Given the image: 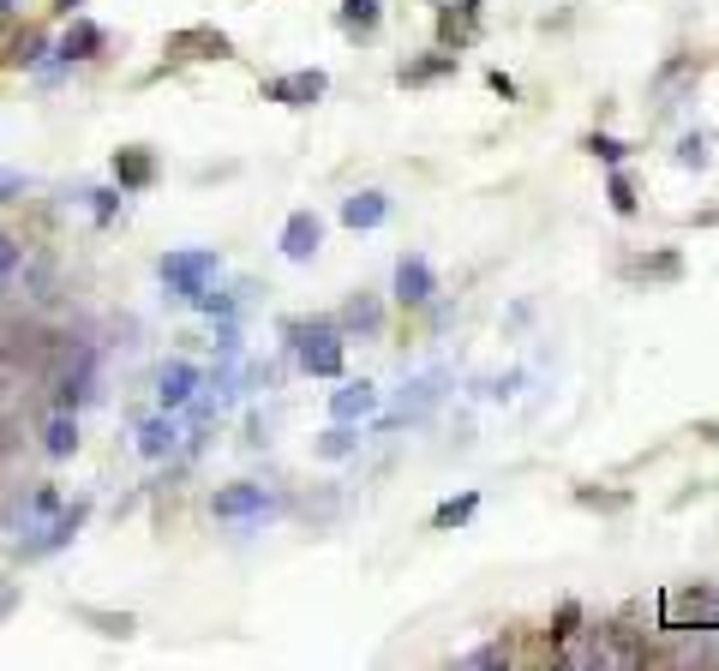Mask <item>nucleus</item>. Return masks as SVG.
I'll use <instances>...</instances> for the list:
<instances>
[{"instance_id": "f257e3e1", "label": "nucleus", "mask_w": 719, "mask_h": 671, "mask_svg": "<svg viewBox=\"0 0 719 671\" xmlns=\"http://www.w3.org/2000/svg\"><path fill=\"white\" fill-rule=\"evenodd\" d=\"M288 336H294L300 372H312V378H342V330H336V324H288Z\"/></svg>"}, {"instance_id": "f03ea898", "label": "nucleus", "mask_w": 719, "mask_h": 671, "mask_svg": "<svg viewBox=\"0 0 719 671\" xmlns=\"http://www.w3.org/2000/svg\"><path fill=\"white\" fill-rule=\"evenodd\" d=\"M156 270H162V282H168V294H174V300H192L198 288H210V282H216L222 258H216L210 246H186V252H168Z\"/></svg>"}, {"instance_id": "7ed1b4c3", "label": "nucleus", "mask_w": 719, "mask_h": 671, "mask_svg": "<svg viewBox=\"0 0 719 671\" xmlns=\"http://www.w3.org/2000/svg\"><path fill=\"white\" fill-rule=\"evenodd\" d=\"M210 510H216V522H240V528H258L264 516H276V498H270L264 486H252V480H234V486H222V492L210 498Z\"/></svg>"}, {"instance_id": "20e7f679", "label": "nucleus", "mask_w": 719, "mask_h": 671, "mask_svg": "<svg viewBox=\"0 0 719 671\" xmlns=\"http://www.w3.org/2000/svg\"><path fill=\"white\" fill-rule=\"evenodd\" d=\"M324 90H330V72H318V66H300V72H282V78L264 84V96L282 102V108H312Z\"/></svg>"}, {"instance_id": "39448f33", "label": "nucleus", "mask_w": 719, "mask_h": 671, "mask_svg": "<svg viewBox=\"0 0 719 671\" xmlns=\"http://www.w3.org/2000/svg\"><path fill=\"white\" fill-rule=\"evenodd\" d=\"M168 54H180V60H228L234 42L222 30H210V24H186V30L168 36Z\"/></svg>"}, {"instance_id": "423d86ee", "label": "nucleus", "mask_w": 719, "mask_h": 671, "mask_svg": "<svg viewBox=\"0 0 719 671\" xmlns=\"http://www.w3.org/2000/svg\"><path fill=\"white\" fill-rule=\"evenodd\" d=\"M156 150H144V144H126V150H114V186L120 192H150L156 186Z\"/></svg>"}, {"instance_id": "0eeeda50", "label": "nucleus", "mask_w": 719, "mask_h": 671, "mask_svg": "<svg viewBox=\"0 0 719 671\" xmlns=\"http://www.w3.org/2000/svg\"><path fill=\"white\" fill-rule=\"evenodd\" d=\"M432 294H438L432 264H426L420 252H402V258H396V300H402V306H426Z\"/></svg>"}, {"instance_id": "6e6552de", "label": "nucleus", "mask_w": 719, "mask_h": 671, "mask_svg": "<svg viewBox=\"0 0 719 671\" xmlns=\"http://www.w3.org/2000/svg\"><path fill=\"white\" fill-rule=\"evenodd\" d=\"M84 516H90V504L78 498V504H72V510H60V516H54V522H48V528H42L36 540H24L18 552H24V558H48V552H60V546H72V534L84 528Z\"/></svg>"}, {"instance_id": "1a4fd4ad", "label": "nucleus", "mask_w": 719, "mask_h": 671, "mask_svg": "<svg viewBox=\"0 0 719 671\" xmlns=\"http://www.w3.org/2000/svg\"><path fill=\"white\" fill-rule=\"evenodd\" d=\"M666 624L672 630H684V624H702V618H719V594L714 588H678V594H666Z\"/></svg>"}, {"instance_id": "9d476101", "label": "nucleus", "mask_w": 719, "mask_h": 671, "mask_svg": "<svg viewBox=\"0 0 719 671\" xmlns=\"http://www.w3.org/2000/svg\"><path fill=\"white\" fill-rule=\"evenodd\" d=\"M456 66H462V54H456V48L414 54V60H402V66H396V84H402V90H420V84H438V78H450Z\"/></svg>"}, {"instance_id": "9b49d317", "label": "nucleus", "mask_w": 719, "mask_h": 671, "mask_svg": "<svg viewBox=\"0 0 719 671\" xmlns=\"http://www.w3.org/2000/svg\"><path fill=\"white\" fill-rule=\"evenodd\" d=\"M318 246H324V222H318V210H294V216L282 222V258L306 264Z\"/></svg>"}, {"instance_id": "f8f14e48", "label": "nucleus", "mask_w": 719, "mask_h": 671, "mask_svg": "<svg viewBox=\"0 0 719 671\" xmlns=\"http://www.w3.org/2000/svg\"><path fill=\"white\" fill-rule=\"evenodd\" d=\"M192 396H198V366H192V360H168V366L156 372V402L174 414V408H186Z\"/></svg>"}, {"instance_id": "ddd939ff", "label": "nucleus", "mask_w": 719, "mask_h": 671, "mask_svg": "<svg viewBox=\"0 0 719 671\" xmlns=\"http://www.w3.org/2000/svg\"><path fill=\"white\" fill-rule=\"evenodd\" d=\"M696 78H702V60H696V54H678V60H666V66L654 72V96H660V108H678V96H684Z\"/></svg>"}, {"instance_id": "4468645a", "label": "nucleus", "mask_w": 719, "mask_h": 671, "mask_svg": "<svg viewBox=\"0 0 719 671\" xmlns=\"http://www.w3.org/2000/svg\"><path fill=\"white\" fill-rule=\"evenodd\" d=\"M102 42H108V36H102V24L72 18V30L60 36V60H66V66H72V60H96V54H102Z\"/></svg>"}, {"instance_id": "2eb2a0df", "label": "nucleus", "mask_w": 719, "mask_h": 671, "mask_svg": "<svg viewBox=\"0 0 719 671\" xmlns=\"http://www.w3.org/2000/svg\"><path fill=\"white\" fill-rule=\"evenodd\" d=\"M330 414L336 420H366V414H378V390L360 378V384H342L336 396H330Z\"/></svg>"}, {"instance_id": "dca6fc26", "label": "nucleus", "mask_w": 719, "mask_h": 671, "mask_svg": "<svg viewBox=\"0 0 719 671\" xmlns=\"http://www.w3.org/2000/svg\"><path fill=\"white\" fill-rule=\"evenodd\" d=\"M390 216V198L384 192H354V198H342V222L348 228H378Z\"/></svg>"}, {"instance_id": "f3484780", "label": "nucleus", "mask_w": 719, "mask_h": 671, "mask_svg": "<svg viewBox=\"0 0 719 671\" xmlns=\"http://www.w3.org/2000/svg\"><path fill=\"white\" fill-rule=\"evenodd\" d=\"M624 276H636V282H672V276H684V258L666 246V252H648V258H630L624 264Z\"/></svg>"}, {"instance_id": "a211bd4d", "label": "nucleus", "mask_w": 719, "mask_h": 671, "mask_svg": "<svg viewBox=\"0 0 719 671\" xmlns=\"http://www.w3.org/2000/svg\"><path fill=\"white\" fill-rule=\"evenodd\" d=\"M342 330H348V336H378V330H384V306H378L372 294H354V300L342 306Z\"/></svg>"}, {"instance_id": "6ab92c4d", "label": "nucleus", "mask_w": 719, "mask_h": 671, "mask_svg": "<svg viewBox=\"0 0 719 671\" xmlns=\"http://www.w3.org/2000/svg\"><path fill=\"white\" fill-rule=\"evenodd\" d=\"M42 450H48L54 462H66V456L78 450V420H72V408H60V414L42 426Z\"/></svg>"}, {"instance_id": "aec40b11", "label": "nucleus", "mask_w": 719, "mask_h": 671, "mask_svg": "<svg viewBox=\"0 0 719 671\" xmlns=\"http://www.w3.org/2000/svg\"><path fill=\"white\" fill-rule=\"evenodd\" d=\"M336 24H342L348 36H372V30L384 24V0H342Z\"/></svg>"}, {"instance_id": "412c9836", "label": "nucleus", "mask_w": 719, "mask_h": 671, "mask_svg": "<svg viewBox=\"0 0 719 671\" xmlns=\"http://www.w3.org/2000/svg\"><path fill=\"white\" fill-rule=\"evenodd\" d=\"M174 438H180V426L168 420V408L156 414V420H144V432H138V450L150 456V462H162L168 450H174Z\"/></svg>"}, {"instance_id": "4be33fe9", "label": "nucleus", "mask_w": 719, "mask_h": 671, "mask_svg": "<svg viewBox=\"0 0 719 671\" xmlns=\"http://www.w3.org/2000/svg\"><path fill=\"white\" fill-rule=\"evenodd\" d=\"M474 510H480V492H462V498H444V504L432 510V528H438V534H450V528H462V522H468Z\"/></svg>"}, {"instance_id": "5701e85b", "label": "nucleus", "mask_w": 719, "mask_h": 671, "mask_svg": "<svg viewBox=\"0 0 719 671\" xmlns=\"http://www.w3.org/2000/svg\"><path fill=\"white\" fill-rule=\"evenodd\" d=\"M474 30H480V24H474V18H462L456 6H444V12H438V36H444V48H456V54H462V42H468Z\"/></svg>"}, {"instance_id": "b1692460", "label": "nucleus", "mask_w": 719, "mask_h": 671, "mask_svg": "<svg viewBox=\"0 0 719 671\" xmlns=\"http://www.w3.org/2000/svg\"><path fill=\"white\" fill-rule=\"evenodd\" d=\"M606 198H612V210H618V216H636V210H642V198H636V180H630L624 168H612V180H606Z\"/></svg>"}, {"instance_id": "393cba45", "label": "nucleus", "mask_w": 719, "mask_h": 671, "mask_svg": "<svg viewBox=\"0 0 719 671\" xmlns=\"http://www.w3.org/2000/svg\"><path fill=\"white\" fill-rule=\"evenodd\" d=\"M312 450H318L324 462H342V456H354V432H348V420H336V426H330V432H324Z\"/></svg>"}, {"instance_id": "a878e982", "label": "nucleus", "mask_w": 719, "mask_h": 671, "mask_svg": "<svg viewBox=\"0 0 719 671\" xmlns=\"http://www.w3.org/2000/svg\"><path fill=\"white\" fill-rule=\"evenodd\" d=\"M576 504H582V510H606V516H618V510H630V492H600V486H576Z\"/></svg>"}, {"instance_id": "bb28decb", "label": "nucleus", "mask_w": 719, "mask_h": 671, "mask_svg": "<svg viewBox=\"0 0 719 671\" xmlns=\"http://www.w3.org/2000/svg\"><path fill=\"white\" fill-rule=\"evenodd\" d=\"M582 150H588V156H600V162H612V168H618V162H624V150H630V144H624V138H612V132H588V138H582Z\"/></svg>"}, {"instance_id": "cd10ccee", "label": "nucleus", "mask_w": 719, "mask_h": 671, "mask_svg": "<svg viewBox=\"0 0 719 671\" xmlns=\"http://www.w3.org/2000/svg\"><path fill=\"white\" fill-rule=\"evenodd\" d=\"M678 162H684V168H708V138H702V132H684V138H678Z\"/></svg>"}, {"instance_id": "c85d7f7f", "label": "nucleus", "mask_w": 719, "mask_h": 671, "mask_svg": "<svg viewBox=\"0 0 719 671\" xmlns=\"http://www.w3.org/2000/svg\"><path fill=\"white\" fill-rule=\"evenodd\" d=\"M192 306H204L210 318H234V294H222V288H198Z\"/></svg>"}, {"instance_id": "c756f323", "label": "nucleus", "mask_w": 719, "mask_h": 671, "mask_svg": "<svg viewBox=\"0 0 719 671\" xmlns=\"http://www.w3.org/2000/svg\"><path fill=\"white\" fill-rule=\"evenodd\" d=\"M576 624H582V606H576V600H564V606H558V624L546 630V636H552V648H558V642H570V636H576Z\"/></svg>"}, {"instance_id": "7c9ffc66", "label": "nucleus", "mask_w": 719, "mask_h": 671, "mask_svg": "<svg viewBox=\"0 0 719 671\" xmlns=\"http://www.w3.org/2000/svg\"><path fill=\"white\" fill-rule=\"evenodd\" d=\"M84 198H90V216H96V222H114V216H120V192L102 186V192H84Z\"/></svg>"}, {"instance_id": "2f4dec72", "label": "nucleus", "mask_w": 719, "mask_h": 671, "mask_svg": "<svg viewBox=\"0 0 719 671\" xmlns=\"http://www.w3.org/2000/svg\"><path fill=\"white\" fill-rule=\"evenodd\" d=\"M78 618H90V624H102V636H132V618H126V612L114 618V612H90V606H84Z\"/></svg>"}, {"instance_id": "473e14b6", "label": "nucleus", "mask_w": 719, "mask_h": 671, "mask_svg": "<svg viewBox=\"0 0 719 671\" xmlns=\"http://www.w3.org/2000/svg\"><path fill=\"white\" fill-rule=\"evenodd\" d=\"M54 510H60V492H54V486H36V492H30V522L54 516Z\"/></svg>"}, {"instance_id": "72a5a7b5", "label": "nucleus", "mask_w": 719, "mask_h": 671, "mask_svg": "<svg viewBox=\"0 0 719 671\" xmlns=\"http://www.w3.org/2000/svg\"><path fill=\"white\" fill-rule=\"evenodd\" d=\"M504 660H510L504 648H474V654H462V666L468 671H492V666H504Z\"/></svg>"}, {"instance_id": "f704fd0d", "label": "nucleus", "mask_w": 719, "mask_h": 671, "mask_svg": "<svg viewBox=\"0 0 719 671\" xmlns=\"http://www.w3.org/2000/svg\"><path fill=\"white\" fill-rule=\"evenodd\" d=\"M36 54H42V36H36V30H24V36L12 42V60H18V66H30Z\"/></svg>"}, {"instance_id": "c9c22d12", "label": "nucleus", "mask_w": 719, "mask_h": 671, "mask_svg": "<svg viewBox=\"0 0 719 671\" xmlns=\"http://www.w3.org/2000/svg\"><path fill=\"white\" fill-rule=\"evenodd\" d=\"M24 186H30V180H24L18 168H0V204H12V198H24Z\"/></svg>"}, {"instance_id": "e433bc0d", "label": "nucleus", "mask_w": 719, "mask_h": 671, "mask_svg": "<svg viewBox=\"0 0 719 671\" xmlns=\"http://www.w3.org/2000/svg\"><path fill=\"white\" fill-rule=\"evenodd\" d=\"M12 270H18V240H6V234H0V288L12 282Z\"/></svg>"}, {"instance_id": "4c0bfd02", "label": "nucleus", "mask_w": 719, "mask_h": 671, "mask_svg": "<svg viewBox=\"0 0 719 671\" xmlns=\"http://www.w3.org/2000/svg\"><path fill=\"white\" fill-rule=\"evenodd\" d=\"M18 606H24V588H18V582H0V624H6Z\"/></svg>"}, {"instance_id": "58836bf2", "label": "nucleus", "mask_w": 719, "mask_h": 671, "mask_svg": "<svg viewBox=\"0 0 719 671\" xmlns=\"http://www.w3.org/2000/svg\"><path fill=\"white\" fill-rule=\"evenodd\" d=\"M486 84H492L504 102H516V78H510V72H486Z\"/></svg>"}, {"instance_id": "ea45409f", "label": "nucleus", "mask_w": 719, "mask_h": 671, "mask_svg": "<svg viewBox=\"0 0 719 671\" xmlns=\"http://www.w3.org/2000/svg\"><path fill=\"white\" fill-rule=\"evenodd\" d=\"M450 6H456L462 18H474V24H480V0H450Z\"/></svg>"}, {"instance_id": "a19ab883", "label": "nucleus", "mask_w": 719, "mask_h": 671, "mask_svg": "<svg viewBox=\"0 0 719 671\" xmlns=\"http://www.w3.org/2000/svg\"><path fill=\"white\" fill-rule=\"evenodd\" d=\"M696 432H702V438H708V444H719V420H702V426H696Z\"/></svg>"}, {"instance_id": "79ce46f5", "label": "nucleus", "mask_w": 719, "mask_h": 671, "mask_svg": "<svg viewBox=\"0 0 719 671\" xmlns=\"http://www.w3.org/2000/svg\"><path fill=\"white\" fill-rule=\"evenodd\" d=\"M54 6H60V12H72V6H78V0H54Z\"/></svg>"}, {"instance_id": "37998d69", "label": "nucleus", "mask_w": 719, "mask_h": 671, "mask_svg": "<svg viewBox=\"0 0 719 671\" xmlns=\"http://www.w3.org/2000/svg\"><path fill=\"white\" fill-rule=\"evenodd\" d=\"M0 12H12V0H0Z\"/></svg>"}]
</instances>
